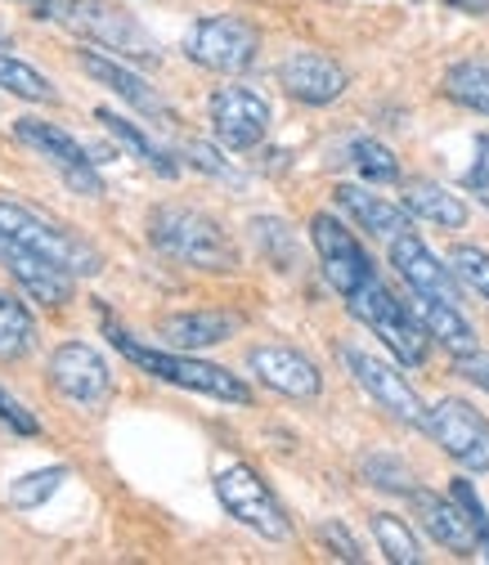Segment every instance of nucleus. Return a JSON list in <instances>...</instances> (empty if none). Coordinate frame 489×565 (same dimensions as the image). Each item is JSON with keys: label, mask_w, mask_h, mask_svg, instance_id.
Segmentation results:
<instances>
[{"label": "nucleus", "mask_w": 489, "mask_h": 565, "mask_svg": "<svg viewBox=\"0 0 489 565\" xmlns=\"http://www.w3.org/2000/svg\"><path fill=\"white\" fill-rule=\"evenodd\" d=\"M0 427L14 431V436H41V422L32 408H23L10 391H0Z\"/></svg>", "instance_id": "obj_35"}, {"label": "nucleus", "mask_w": 489, "mask_h": 565, "mask_svg": "<svg viewBox=\"0 0 489 565\" xmlns=\"http://www.w3.org/2000/svg\"><path fill=\"white\" fill-rule=\"evenodd\" d=\"M449 10H458V14H476V19H485L489 14V0H445Z\"/></svg>", "instance_id": "obj_40"}, {"label": "nucleus", "mask_w": 489, "mask_h": 565, "mask_svg": "<svg viewBox=\"0 0 489 565\" xmlns=\"http://www.w3.org/2000/svg\"><path fill=\"white\" fill-rule=\"evenodd\" d=\"M341 364L351 369V377H355L391 417H400V422H408V427H423V431H427V404L417 399V391L404 382L400 369H391L386 360L369 355V350H360V345H341Z\"/></svg>", "instance_id": "obj_11"}, {"label": "nucleus", "mask_w": 489, "mask_h": 565, "mask_svg": "<svg viewBox=\"0 0 489 565\" xmlns=\"http://www.w3.org/2000/svg\"><path fill=\"white\" fill-rule=\"evenodd\" d=\"M449 493L458 499V508L467 512V521H471V530H476V539H480V556L489 561V512H485V503H480V493L471 489V480H454Z\"/></svg>", "instance_id": "obj_34"}, {"label": "nucleus", "mask_w": 489, "mask_h": 565, "mask_svg": "<svg viewBox=\"0 0 489 565\" xmlns=\"http://www.w3.org/2000/svg\"><path fill=\"white\" fill-rule=\"evenodd\" d=\"M184 162L193 167V171H206V175H221V180H238V171L221 158V149H212V145H202V139H193V145H184Z\"/></svg>", "instance_id": "obj_36"}, {"label": "nucleus", "mask_w": 489, "mask_h": 565, "mask_svg": "<svg viewBox=\"0 0 489 565\" xmlns=\"http://www.w3.org/2000/svg\"><path fill=\"white\" fill-rule=\"evenodd\" d=\"M319 543H323L337 561H351V565H360V561H364L360 543L351 539V530H346L341 521H323V525H319Z\"/></svg>", "instance_id": "obj_37"}, {"label": "nucleus", "mask_w": 489, "mask_h": 565, "mask_svg": "<svg viewBox=\"0 0 489 565\" xmlns=\"http://www.w3.org/2000/svg\"><path fill=\"white\" fill-rule=\"evenodd\" d=\"M445 95L471 113L489 117V63L485 58H463L445 73Z\"/></svg>", "instance_id": "obj_24"}, {"label": "nucleus", "mask_w": 489, "mask_h": 565, "mask_svg": "<svg viewBox=\"0 0 489 565\" xmlns=\"http://www.w3.org/2000/svg\"><path fill=\"white\" fill-rule=\"evenodd\" d=\"M454 373L467 377L471 386H480L489 395V350H467V355L454 360Z\"/></svg>", "instance_id": "obj_38"}, {"label": "nucleus", "mask_w": 489, "mask_h": 565, "mask_svg": "<svg viewBox=\"0 0 489 565\" xmlns=\"http://www.w3.org/2000/svg\"><path fill=\"white\" fill-rule=\"evenodd\" d=\"M95 117H99V121L108 126V135H117L126 149H135V158L145 162V167H153L158 175H167V180H171V175L180 171V167H176V162H171V158H167V153H162V149L153 145V139H149L145 130H139V126L130 121V117H121V113H113V108H99Z\"/></svg>", "instance_id": "obj_25"}, {"label": "nucleus", "mask_w": 489, "mask_h": 565, "mask_svg": "<svg viewBox=\"0 0 489 565\" xmlns=\"http://www.w3.org/2000/svg\"><path fill=\"white\" fill-rule=\"evenodd\" d=\"M216 499H221V508H225L238 525L256 530L261 539H269V543L293 539V521H288L284 503L274 499V489L261 480L256 467H247V462L221 467V471H216Z\"/></svg>", "instance_id": "obj_6"}, {"label": "nucleus", "mask_w": 489, "mask_h": 565, "mask_svg": "<svg viewBox=\"0 0 489 565\" xmlns=\"http://www.w3.org/2000/svg\"><path fill=\"white\" fill-rule=\"evenodd\" d=\"M351 162L373 184H395L400 180V158L382 145V139H355V145H351Z\"/></svg>", "instance_id": "obj_29"}, {"label": "nucleus", "mask_w": 489, "mask_h": 565, "mask_svg": "<svg viewBox=\"0 0 489 565\" xmlns=\"http://www.w3.org/2000/svg\"><path fill=\"white\" fill-rule=\"evenodd\" d=\"M408 503H413V516L423 521V530L454 556H480V539L467 521V512L458 508V499L449 493H432V489H413L408 493Z\"/></svg>", "instance_id": "obj_18"}, {"label": "nucleus", "mask_w": 489, "mask_h": 565, "mask_svg": "<svg viewBox=\"0 0 489 565\" xmlns=\"http://www.w3.org/2000/svg\"><path fill=\"white\" fill-rule=\"evenodd\" d=\"M14 139H19V145H28L32 153H41L77 193H86V198H99V193H104V180H99V171H95V158H86V149H82L67 130H59L54 121L19 117V121H14Z\"/></svg>", "instance_id": "obj_10"}, {"label": "nucleus", "mask_w": 489, "mask_h": 565, "mask_svg": "<svg viewBox=\"0 0 489 565\" xmlns=\"http://www.w3.org/2000/svg\"><path fill=\"white\" fill-rule=\"evenodd\" d=\"M391 265L400 269V278L413 288V297H436V301H449V306L463 301V282H458L454 265H445L417 234L391 238Z\"/></svg>", "instance_id": "obj_14"}, {"label": "nucleus", "mask_w": 489, "mask_h": 565, "mask_svg": "<svg viewBox=\"0 0 489 565\" xmlns=\"http://www.w3.org/2000/svg\"><path fill=\"white\" fill-rule=\"evenodd\" d=\"M0 90L14 95V99H28V104H59L54 82L45 73H36L32 63L10 58V54H0Z\"/></svg>", "instance_id": "obj_26"}, {"label": "nucleus", "mask_w": 489, "mask_h": 565, "mask_svg": "<svg viewBox=\"0 0 489 565\" xmlns=\"http://www.w3.org/2000/svg\"><path fill=\"white\" fill-rule=\"evenodd\" d=\"M149 243L158 252H167L171 260H184L193 269H212V274H230L238 269V247L234 238L206 216V211L193 206H158L149 216Z\"/></svg>", "instance_id": "obj_2"}, {"label": "nucleus", "mask_w": 489, "mask_h": 565, "mask_svg": "<svg viewBox=\"0 0 489 565\" xmlns=\"http://www.w3.org/2000/svg\"><path fill=\"white\" fill-rule=\"evenodd\" d=\"M63 480H67V467H45V471H28V476L10 480V508H19V512L41 508Z\"/></svg>", "instance_id": "obj_30"}, {"label": "nucleus", "mask_w": 489, "mask_h": 565, "mask_svg": "<svg viewBox=\"0 0 489 565\" xmlns=\"http://www.w3.org/2000/svg\"><path fill=\"white\" fill-rule=\"evenodd\" d=\"M184 54L206 73H247L261 54V32L238 14H206L189 28Z\"/></svg>", "instance_id": "obj_7"}, {"label": "nucleus", "mask_w": 489, "mask_h": 565, "mask_svg": "<svg viewBox=\"0 0 489 565\" xmlns=\"http://www.w3.org/2000/svg\"><path fill=\"white\" fill-rule=\"evenodd\" d=\"M23 6H32V14H36V19H45V0H23Z\"/></svg>", "instance_id": "obj_41"}, {"label": "nucleus", "mask_w": 489, "mask_h": 565, "mask_svg": "<svg viewBox=\"0 0 489 565\" xmlns=\"http://www.w3.org/2000/svg\"><path fill=\"white\" fill-rule=\"evenodd\" d=\"M0 260H6L10 278L19 282V288H23V292H28L36 306H45V310H59V306H67V301H73V274H63L59 265H50L41 252L23 247L19 238L0 234Z\"/></svg>", "instance_id": "obj_16"}, {"label": "nucleus", "mask_w": 489, "mask_h": 565, "mask_svg": "<svg viewBox=\"0 0 489 565\" xmlns=\"http://www.w3.org/2000/svg\"><path fill=\"white\" fill-rule=\"evenodd\" d=\"M449 265H454V274H458L463 288H471L480 301H489V252L463 243V247L449 252Z\"/></svg>", "instance_id": "obj_33"}, {"label": "nucleus", "mask_w": 489, "mask_h": 565, "mask_svg": "<svg viewBox=\"0 0 489 565\" xmlns=\"http://www.w3.org/2000/svg\"><path fill=\"white\" fill-rule=\"evenodd\" d=\"M278 86L288 90V99L297 104H310V108H323L332 99L346 95L351 77H346V67L319 50H297L278 63Z\"/></svg>", "instance_id": "obj_15"}, {"label": "nucleus", "mask_w": 489, "mask_h": 565, "mask_svg": "<svg viewBox=\"0 0 489 565\" xmlns=\"http://www.w3.org/2000/svg\"><path fill=\"white\" fill-rule=\"evenodd\" d=\"M212 130H216V145L230 149V153L256 149L265 139V130H269L265 95H256L247 86H221L212 95Z\"/></svg>", "instance_id": "obj_13"}, {"label": "nucleus", "mask_w": 489, "mask_h": 565, "mask_svg": "<svg viewBox=\"0 0 489 565\" xmlns=\"http://www.w3.org/2000/svg\"><path fill=\"white\" fill-rule=\"evenodd\" d=\"M45 19L77 32L95 45H104L117 58H135V63H158V45L153 36L139 28L126 10L108 6V0H45Z\"/></svg>", "instance_id": "obj_3"}, {"label": "nucleus", "mask_w": 489, "mask_h": 565, "mask_svg": "<svg viewBox=\"0 0 489 565\" xmlns=\"http://www.w3.org/2000/svg\"><path fill=\"white\" fill-rule=\"evenodd\" d=\"M360 471H364L369 484H378V489H386V493H404V499L417 489L413 471H408L400 458H391V454H369V458L360 462Z\"/></svg>", "instance_id": "obj_32"}, {"label": "nucleus", "mask_w": 489, "mask_h": 565, "mask_svg": "<svg viewBox=\"0 0 489 565\" xmlns=\"http://www.w3.org/2000/svg\"><path fill=\"white\" fill-rule=\"evenodd\" d=\"M252 238L261 243V252L278 265V269H293L297 265V238L284 221H274V216H256L252 221Z\"/></svg>", "instance_id": "obj_31"}, {"label": "nucleus", "mask_w": 489, "mask_h": 565, "mask_svg": "<svg viewBox=\"0 0 489 565\" xmlns=\"http://www.w3.org/2000/svg\"><path fill=\"white\" fill-rule=\"evenodd\" d=\"M463 184H467V189H480V193H489V135H480V139H476V162L467 167Z\"/></svg>", "instance_id": "obj_39"}, {"label": "nucleus", "mask_w": 489, "mask_h": 565, "mask_svg": "<svg viewBox=\"0 0 489 565\" xmlns=\"http://www.w3.org/2000/svg\"><path fill=\"white\" fill-rule=\"evenodd\" d=\"M310 243L323 260V278L332 282V288L341 297H355L364 282L378 278L373 269V256L364 252V243L346 230L337 216H328V211H319V216H310Z\"/></svg>", "instance_id": "obj_9"}, {"label": "nucleus", "mask_w": 489, "mask_h": 565, "mask_svg": "<svg viewBox=\"0 0 489 565\" xmlns=\"http://www.w3.org/2000/svg\"><path fill=\"white\" fill-rule=\"evenodd\" d=\"M373 539L386 552V561H395V565H417V561H423V547H417L413 530L400 516H391V512H378L373 516Z\"/></svg>", "instance_id": "obj_28"}, {"label": "nucleus", "mask_w": 489, "mask_h": 565, "mask_svg": "<svg viewBox=\"0 0 489 565\" xmlns=\"http://www.w3.org/2000/svg\"><path fill=\"white\" fill-rule=\"evenodd\" d=\"M413 310H417V319H423V328L449 350V355L458 360V355H467V350H476V332H471V323L463 319V310L458 306H449V301H436V297H417L413 301Z\"/></svg>", "instance_id": "obj_23"}, {"label": "nucleus", "mask_w": 489, "mask_h": 565, "mask_svg": "<svg viewBox=\"0 0 489 565\" xmlns=\"http://www.w3.org/2000/svg\"><path fill=\"white\" fill-rule=\"evenodd\" d=\"M404 206L413 216H423L440 230H463L467 225V202L458 193H449L445 184H432V180H408L404 184Z\"/></svg>", "instance_id": "obj_22"}, {"label": "nucleus", "mask_w": 489, "mask_h": 565, "mask_svg": "<svg viewBox=\"0 0 489 565\" xmlns=\"http://www.w3.org/2000/svg\"><path fill=\"white\" fill-rule=\"evenodd\" d=\"M238 328H243V319L230 315V310H184V315H167L158 323V337L171 350H189V355H193V350L230 341Z\"/></svg>", "instance_id": "obj_20"}, {"label": "nucleus", "mask_w": 489, "mask_h": 565, "mask_svg": "<svg viewBox=\"0 0 489 565\" xmlns=\"http://www.w3.org/2000/svg\"><path fill=\"white\" fill-rule=\"evenodd\" d=\"M0 45H10V32L6 28H0Z\"/></svg>", "instance_id": "obj_42"}, {"label": "nucleus", "mask_w": 489, "mask_h": 565, "mask_svg": "<svg viewBox=\"0 0 489 565\" xmlns=\"http://www.w3.org/2000/svg\"><path fill=\"white\" fill-rule=\"evenodd\" d=\"M32 310L14 292H0V360H23L32 350Z\"/></svg>", "instance_id": "obj_27"}, {"label": "nucleus", "mask_w": 489, "mask_h": 565, "mask_svg": "<svg viewBox=\"0 0 489 565\" xmlns=\"http://www.w3.org/2000/svg\"><path fill=\"white\" fill-rule=\"evenodd\" d=\"M427 436L471 476L489 471V422L467 399H436L427 408Z\"/></svg>", "instance_id": "obj_8"}, {"label": "nucleus", "mask_w": 489, "mask_h": 565, "mask_svg": "<svg viewBox=\"0 0 489 565\" xmlns=\"http://www.w3.org/2000/svg\"><path fill=\"white\" fill-rule=\"evenodd\" d=\"M82 67L99 82V86H108L117 99H126L135 113H145V117H158V121H176V113H171V104L139 77V73H130V67L117 58V54H99V50H82Z\"/></svg>", "instance_id": "obj_19"}, {"label": "nucleus", "mask_w": 489, "mask_h": 565, "mask_svg": "<svg viewBox=\"0 0 489 565\" xmlns=\"http://www.w3.org/2000/svg\"><path fill=\"white\" fill-rule=\"evenodd\" d=\"M247 369L256 373V382H265L269 391L288 395V399H319V391H323V373L293 345H252Z\"/></svg>", "instance_id": "obj_17"}, {"label": "nucleus", "mask_w": 489, "mask_h": 565, "mask_svg": "<svg viewBox=\"0 0 489 565\" xmlns=\"http://www.w3.org/2000/svg\"><path fill=\"white\" fill-rule=\"evenodd\" d=\"M346 301H351V315H355L373 337H382V345L391 350V355H395L404 369H417V364L427 360V341H432V332L423 328L417 310L404 306L382 278L364 282V288H360L355 297H346Z\"/></svg>", "instance_id": "obj_4"}, {"label": "nucleus", "mask_w": 489, "mask_h": 565, "mask_svg": "<svg viewBox=\"0 0 489 565\" xmlns=\"http://www.w3.org/2000/svg\"><path fill=\"white\" fill-rule=\"evenodd\" d=\"M337 202H341V211H351V216L360 221V230H369L373 238H400V234H408V216L413 211L408 206H400V202H386L382 193H369V189H360V184H337Z\"/></svg>", "instance_id": "obj_21"}, {"label": "nucleus", "mask_w": 489, "mask_h": 565, "mask_svg": "<svg viewBox=\"0 0 489 565\" xmlns=\"http://www.w3.org/2000/svg\"><path fill=\"white\" fill-rule=\"evenodd\" d=\"M0 234H10L23 247L41 252L50 265H59L63 274H73V278H95L104 269V256L86 238H77L73 230H63V225L36 216L32 206H23L14 198H0Z\"/></svg>", "instance_id": "obj_5"}, {"label": "nucleus", "mask_w": 489, "mask_h": 565, "mask_svg": "<svg viewBox=\"0 0 489 565\" xmlns=\"http://www.w3.org/2000/svg\"><path fill=\"white\" fill-rule=\"evenodd\" d=\"M108 341L121 350V360H130L135 369H145L149 377L167 382V386H180V391H198V395H212L221 404H252V391L243 377H234L230 369L221 364H206V360H193L189 350H153L139 337H130L126 328H113L108 323Z\"/></svg>", "instance_id": "obj_1"}, {"label": "nucleus", "mask_w": 489, "mask_h": 565, "mask_svg": "<svg viewBox=\"0 0 489 565\" xmlns=\"http://www.w3.org/2000/svg\"><path fill=\"white\" fill-rule=\"evenodd\" d=\"M50 386L63 395V399H73V404H104L113 395V373L104 364V355L95 345L86 341H63L54 355H50Z\"/></svg>", "instance_id": "obj_12"}]
</instances>
